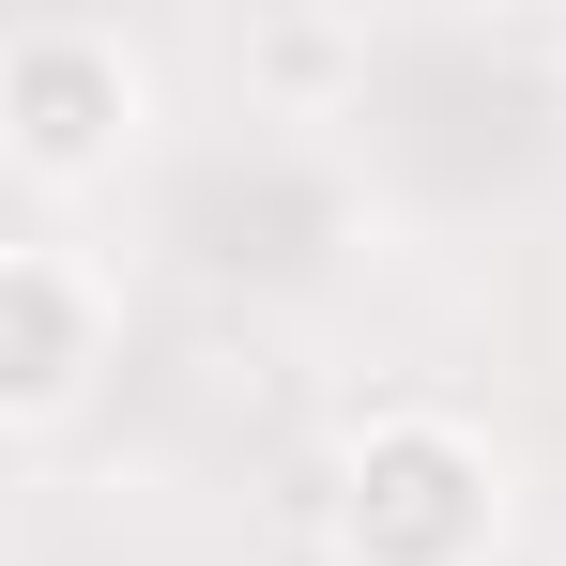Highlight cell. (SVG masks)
<instances>
[{
    "label": "cell",
    "instance_id": "6da1fadb",
    "mask_svg": "<svg viewBox=\"0 0 566 566\" xmlns=\"http://www.w3.org/2000/svg\"><path fill=\"white\" fill-rule=\"evenodd\" d=\"M505 552V460L460 413H368L337 460V566H490Z\"/></svg>",
    "mask_w": 566,
    "mask_h": 566
},
{
    "label": "cell",
    "instance_id": "7a4b0ae2",
    "mask_svg": "<svg viewBox=\"0 0 566 566\" xmlns=\"http://www.w3.org/2000/svg\"><path fill=\"white\" fill-rule=\"evenodd\" d=\"M138 138V46L107 15H15L0 31V154L15 185H93Z\"/></svg>",
    "mask_w": 566,
    "mask_h": 566
},
{
    "label": "cell",
    "instance_id": "3957f363",
    "mask_svg": "<svg viewBox=\"0 0 566 566\" xmlns=\"http://www.w3.org/2000/svg\"><path fill=\"white\" fill-rule=\"evenodd\" d=\"M107 368V276L77 245H0V413L46 429Z\"/></svg>",
    "mask_w": 566,
    "mask_h": 566
},
{
    "label": "cell",
    "instance_id": "277c9868",
    "mask_svg": "<svg viewBox=\"0 0 566 566\" xmlns=\"http://www.w3.org/2000/svg\"><path fill=\"white\" fill-rule=\"evenodd\" d=\"M245 62H261V77H337V62H353V46H337V31H261V46H245Z\"/></svg>",
    "mask_w": 566,
    "mask_h": 566
}]
</instances>
